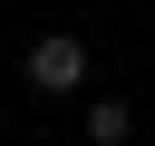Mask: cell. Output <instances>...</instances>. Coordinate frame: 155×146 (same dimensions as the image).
Returning a JSON list of instances; mask_svg holds the SVG:
<instances>
[{
	"instance_id": "1",
	"label": "cell",
	"mask_w": 155,
	"mask_h": 146,
	"mask_svg": "<svg viewBox=\"0 0 155 146\" xmlns=\"http://www.w3.org/2000/svg\"><path fill=\"white\" fill-rule=\"evenodd\" d=\"M29 88H39V97H78V88H87V49H78L68 29H48V39L29 49Z\"/></svg>"
},
{
	"instance_id": "2",
	"label": "cell",
	"mask_w": 155,
	"mask_h": 146,
	"mask_svg": "<svg viewBox=\"0 0 155 146\" xmlns=\"http://www.w3.org/2000/svg\"><path fill=\"white\" fill-rule=\"evenodd\" d=\"M126 136H136V107L126 97H97L87 107V146H126Z\"/></svg>"
}]
</instances>
